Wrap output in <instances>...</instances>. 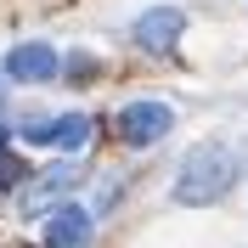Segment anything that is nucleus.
Instances as JSON below:
<instances>
[{
    "mask_svg": "<svg viewBox=\"0 0 248 248\" xmlns=\"http://www.w3.org/2000/svg\"><path fill=\"white\" fill-rule=\"evenodd\" d=\"M51 124H57V119H51ZM51 124H46V119H29V124H23V136H29V141H51Z\"/></svg>",
    "mask_w": 248,
    "mask_h": 248,
    "instance_id": "obj_9",
    "label": "nucleus"
},
{
    "mask_svg": "<svg viewBox=\"0 0 248 248\" xmlns=\"http://www.w3.org/2000/svg\"><path fill=\"white\" fill-rule=\"evenodd\" d=\"M91 243V215L85 209H57L46 220V248H85Z\"/></svg>",
    "mask_w": 248,
    "mask_h": 248,
    "instance_id": "obj_4",
    "label": "nucleus"
},
{
    "mask_svg": "<svg viewBox=\"0 0 248 248\" xmlns=\"http://www.w3.org/2000/svg\"><path fill=\"white\" fill-rule=\"evenodd\" d=\"M17 181H23V158H17V153H0V192L17 186Z\"/></svg>",
    "mask_w": 248,
    "mask_h": 248,
    "instance_id": "obj_8",
    "label": "nucleus"
},
{
    "mask_svg": "<svg viewBox=\"0 0 248 248\" xmlns=\"http://www.w3.org/2000/svg\"><path fill=\"white\" fill-rule=\"evenodd\" d=\"M40 181H46V186H40L29 203H46V198H57V192H68V186H74V170H68V164H57V170H46Z\"/></svg>",
    "mask_w": 248,
    "mask_h": 248,
    "instance_id": "obj_7",
    "label": "nucleus"
},
{
    "mask_svg": "<svg viewBox=\"0 0 248 248\" xmlns=\"http://www.w3.org/2000/svg\"><path fill=\"white\" fill-rule=\"evenodd\" d=\"M237 181V158L220 147V141H203V147H192L181 164V181H175V203H186V209H203V203H220L226 192H232Z\"/></svg>",
    "mask_w": 248,
    "mask_h": 248,
    "instance_id": "obj_1",
    "label": "nucleus"
},
{
    "mask_svg": "<svg viewBox=\"0 0 248 248\" xmlns=\"http://www.w3.org/2000/svg\"><path fill=\"white\" fill-rule=\"evenodd\" d=\"M91 130H96V124L85 119V113H62V119L51 124V141H57L62 153H79V147L91 141Z\"/></svg>",
    "mask_w": 248,
    "mask_h": 248,
    "instance_id": "obj_6",
    "label": "nucleus"
},
{
    "mask_svg": "<svg viewBox=\"0 0 248 248\" xmlns=\"http://www.w3.org/2000/svg\"><path fill=\"white\" fill-rule=\"evenodd\" d=\"M175 113L164 108V102H130V108L119 113V136L130 141V147H153L158 136H170Z\"/></svg>",
    "mask_w": 248,
    "mask_h": 248,
    "instance_id": "obj_2",
    "label": "nucleus"
},
{
    "mask_svg": "<svg viewBox=\"0 0 248 248\" xmlns=\"http://www.w3.org/2000/svg\"><path fill=\"white\" fill-rule=\"evenodd\" d=\"M57 74V51L51 46H17L6 57V79H51Z\"/></svg>",
    "mask_w": 248,
    "mask_h": 248,
    "instance_id": "obj_5",
    "label": "nucleus"
},
{
    "mask_svg": "<svg viewBox=\"0 0 248 248\" xmlns=\"http://www.w3.org/2000/svg\"><path fill=\"white\" fill-rule=\"evenodd\" d=\"M181 29H186V12H175V6H153V12H141L136 40L147 51H170L175 40H181Z\"/></svg>",
    "mask_w": 248,
    "mask_h": 248,
    "instance_id": "obj_3",
    "label": "nucleus"
}]
</instances>
